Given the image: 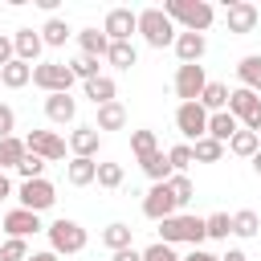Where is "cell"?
I'll list each match as a JSON object with an SVG mask.
<instances>
[{
    "mask_svg": "<svg viewBox=\"0 0 261 261\" xmlns=\"http://www.w3.org/2000/svg\"><path fill=\"white\" fill-rule=\"evenodd\" d=\"M106 61H110L114 69H130V65H139V49H135L130 41H114L110 53H106Z\"/></svg>",
    "mask_w": 261,
    "mask_h": 261,
    "instance_id": "1f68e13d",
    "label": "cell"
},
{
    "mask_svg": "<svg viewBox=\"0 0 261 261\" xmlns=\"http://www.w3.org/2000/svg\"><path fill=\"white\" fill-rule=\"evenodd\" d=\"M139 37H143L151 49H167V45H175L179 29H175V20H171L163 8H143V12H139Z\"/></svg>",
    "mask_w": 261,
    "mask_h": 261,
    "instance_id": "3957f363",
    "label": "cell"
},
{
    "mask_svg": "<svg viewBox=\"0 0 261 261\" xmlns=\"http://www.w3.org/2000/svg\"><path fill=\"white\" fill-rule=\"evenodd\" d=\"M12 130H16V110L0 102V139H12Z\"/></svg>",
    "mask_w": 261,
    "mask_h": 261,
    "instance_id": "ee69618b",
    "label": "cell"
},
{
    "mask_svg": "<svg viewBox=\"0 0 261 261\" xmlns=\"http://www.w3.org/2000/svg\"><path fill=\"white\" fill-rule=\"evenodd\" d=\"M45 232H49V249H53L57 257H69V253H82V249H86V228H82L77 220H69V216L45 224Z\"/></svg>",
    "mask_w": 261,
    "mask_h": 261,
    "instance_id": "277c9868",
    "label": "cell"
},
{
    "mask_svg": "<svg viewBox=\"0 0 261 261\" xmlns=\"http://www.w3.org/2000/svg\"><path fill=\"white\" fill-rule=\"evenodd\" d=\"M253 171H257V175H261V151H257V155H253Z\"/></svg>",
    "mask_w": 261,
    "mask_h": 261,
    "instance_id": "816d5d0a",
    "label": "cell"
},
{
    "mask_svg": "<svg viewBox=\"0 0 261 261\" xmlns=\"http://www.w3.org/2000/svg\"><path fill=\"white\" fill-rule=\"evenodd\" d=\"M204 224H208L212 241H228V232H232V216L228 212H212V216H204Z\"/></svg>",
    "mask_w": 261,
    "mask_h": 261,
    "instance_id": "f35d334b",
    "label": "cell"
},
{
    "mask_svg": "<svg viewBox=\"0 0 261 261\" xmlns=\"http://www.w3.org/2000/svg\"><path fill=\"white\" fill-rule=\"evenodd\" d=\"M45 167H49V163H45L41 155H33V151H29V155L16 163V175H20V179H45Z\"/></svg>",
    "mask_w": 261,
    "mask_h": 261,
    "instance_id": "8d00e7d4",
    "label": "cell"
},
{
    "mask_svg": "<svg viewBox=\"0 0 261 261\" xmlns=\"http://www.w3.org/2000/svg\"><path fill=\"white\" fill-rule=\"evenodd\" d=\"M24 147H29L33 155H41L45 163L65 159V139H61L57 130H29V135H24Z\"/></svg>",
    "mask_w": 261,
    "mask_h": 261,
    "instance_id": "30bf717a",
    "label": "cell"
},
{
    "mask_svg": "<svg viewBox=\"0 0 261 261\" xmlns=\"http://www.w3.org/2000/svg\"><path fill=\"white\" fill-rule=\"evenodd\" d=\"M192 151H196V163H216L220 155H224V143H216V139H200V143H192Z\"/></svg>",
    "mask_w": 261,
    "mask_h": 261,
    "instance_id": "d590c367",
    "label": "cell"
},
{
    "mask_svg": "<svg viewBox=\"0 0 261 261\" xmlns=\"http://www.w3.org/2000/svg\"><path fill=\"white\" fill-rule=\"evenodd\" d=\"M175 130L184 135V143H200L208 135V110L200 102H179L175 106Z\"/></svg>",
    "mask_w": 261,
    "mask_h": 261,
    "instance_id": "52a82bcc",
    "label": "cell"
},
{
    "mask_svg": "<svg viewBox=\"0 0 261 261\" xmlns=\"http://www.w3.org/2000/svg\"><path fill=\"white\" fill-rule=\"evenodd\" d=\"M130 151H135V159H139V163H143V159H151V155L159 151L155 130H130Z\"/></svg>",
    "mask_w": 261,
    "mask_h": 261,
    "instance_id": "836d02e7",
    "label": "cell"
},
{
    "mask_svg": "<svg viewBox=\"0 0 261 261\" xmlns=\"http://www.w3.org/2000/svg\"><path fill=\"white\" fill-rule=\"evenodd\" d=\"M114 94H118V86H114V77H106V73H102V77H94V82H86V98H90L94 106H106V102H118Z\"/></svg>",
    "mask_w": 261,
    "mask_h": 261,
    "instance_id": "484cf974",
    "label": "cell"
},
{
    "mask_svg": "<svg viewBox=\"0 0 261 261\" xmlns=\"http://www.w3.org/2000/svg\"><path fill=\"white\" fill-rule=\"evenodd\" d=\"M24 155H29L24 139H16V135H12V139H0V171H8V167L16 171V163H20Z\"/></svg>",
    "mask_w": 261,
    "mask_h": 261,
    "instance_id": "4dcf8cb0",
    "label": "cell"
},
{
    "mask_svg": "<svg viewBox=\"0 0 261 261\" xmlns=\"http://www.w3.org/2000/svg\"><path fill=\"white\" fill-rule=\"evenodd\" d=\"M4 232L8 237H20V241H29L33 232H45V224H41V212H29V208H12V212H4Z\"/></svg>",
    "mask_w": 261,
    "mask_h": 261,
    "instance_id": "5bb4252c",
    "label": "cell"
},
{
    "mask_svg": "<svg viewBox=\"0 0 261 261\" xmlns=\"http://www.w3.org/2000/svg\"><path fill=\"white\" fill-rule=\"evenodd\" d=\"M228 114H232L245 130L261 135V94H253V90H245V86L228 90Z\"/></svg>",
    "mask_w": 261,
    "mask_h": 261,
    "instance_id": "5b68a950",
    "label": "cell"
},
{
    "mask_svg": "<svg viewBox=\"0 0 261 261\" xmlns=\"http://www.w3.org/2000/svg\"><path fill=\"white\" fill-rule=\"evenodd\" d=\"M232 232H237L241 241H253V237L261 232V216H257L253 208H241V212H232Z\"/></svg>",
    "mask_w": 261,
    "mask_h": 261,
    "instance_id": "f546056e",
    "label": "cell"
},
{
    "mask_svg": "<svg viewBox=\"0 0 261 261\" xmlns=\"http://www.w3.org/2000/svg\"><path fill=\"white\" fill-rule=\"evenodd\" d=\"M73 82L77 77H73V69L65 61H37L33 65V86L45 90V94H69Z\"/></svg>",
    "mask_w": 261,
    "mask_h": 261,
    "instance_id": "8992f818",
    "label": "cell"
},
{
    "mask_svg": "<svg viewBox=\"0 0 261 261\" xmlns=\"http://www.w3.org/2000/svg\"><path fill=\"white\" fill-rule=\"evenodd\" d=\"M220 261H249V257H245V249H228Z\"/></svg>",
    "mask_w": 261,
    "mask_h": 261,
    "instance_id": "f907efd6",
    "label": "cell"
},
{
    "mask_svg": "<svg viewBox=\"0 0 261 261\" xmlns=\"http://www.w3.org/2000/svg\"><path fill=\"white\" fill-rule=\"evenodd\" d=\"M163 12H167L175 24H184V33H204V29L216 20V8H212L208 0H167Z\"/></svg>",
    "mask_w": 261,
    "mask_h": 261,
    "instance_id": "7a4b0ae2",
    "label": "cell"
},
{
    "mask_svg": "<svg viewBox=\"0 0 261 261\" xmlns=\"http://www.w3.org/2000/svg\"><path fill=\"white\" fill-rule=\"evenodd\" d=\"M241 130V122L228 114V110H216V114H208V139H216V143H224L228 147V139Z\"/></svg>",
    "mask_w": 261,
    "mask_h": 261,
    "instance_id": "ffe728a7",
    "label": "cell"
},
{
    "mask_svg": "<svg viewBox=\"0 0 261 261\" xmlns=\"http://www.w3.org/2000/svg\"><path fill=\"white\" fill-rule=\"evenodd\" d=\"M98 147H102V130H98V126H73V135H69V151H73L77 159H94Z\"/></svg>",
    "mask_w": 261,
    "mask_h": 261,
    "instance_id": "2e32d148",
    "label": "cell"
},
{
    "mask_svg": "<svg viewBox=\"0 0 261 261\" xmlns=\"http://www.w3.org/2000/svg\"><path fill=\"white\" fill-rule=\"evenodd\" d=\"M16 200H20V208H29V212H45V208L57 204V188H53L49 179H20Z\"/></svg>",
    "mask_w": 261,
    "mask_h": 261,
    "instance_id": "ba28073f",
    "label": "cell"
},
{
    "mask_svg": "<svg viewBox=\"0 0 261 261\" xmlns=\"http://www.w3.org/2000/svg\"><path fill=\"white\" fill-rule=\"evenodd\" d=\"M69 69H73V77H82V82L102 77V73H98V69H102V65H98V57H86V53H82V57H73V61H69Z\"/></svg>",
    "mask_w": 261,
    "mask_h": 261,
    "instance_id": "ab89813d",
    "label": "cell"
},
{
    "mask_svg": "<svg viewBox=\"0 0 261 261\" xmlns=\"http://www.w3.org/2000/svg\"><path fill=\"white\" fill-rule=\"evenodd\" d=\"M139 167L147 171V179H151V184H167V179L175 175V167H171V159H167V151H155V155H151V159H143Z\"/></svg>",
    "mask_w": 261,
    "mask_h": 261,
    "instance_id": "603a6c76",
    "label": "cell"
},
{
    "mask_svg": "<svg viewBox=\"0 0 261 261\" xmlns=\"http://www.w3.org/2000/svg\"><path fill=\"white\" fill-rule=\"evenodd\" d=\"M184 261H220V257H216V253H208V249H192Z\"/></svg>",
    "mask_w": 261,
    "mask_h": 261,
    "instance_id": "7dc6e473",
    "label": "cell"
},
{
    "mask_svg": "<svg viewBox=\"0 0 261 261\" xmlns=\"http://www.w3.org/2000/svg\"><path fill=\"white\" fill-rule=\"evenodd\" d=\"M175 57H179V65H200V57L208 53V41H204V33H184L179 29V37H175Z\"/></svg>",
    "mask_w": 261,
    "mask_h": 261,
    "instance_id": "9a60e30c",
    "label": "cell"
},
{
    "mask_svg": "<svg viewBox=\"0 0 261 261\" xmlns=\"http://www.w3.org/2000/svg\"><path fill=\"white\" fill-rule=\"evenodd\" d=\"M102 33L110 37V45H114V41H130V37L139 33V12H130V8H110L106 20H102Z\"/></svg>",
    "mask_w": 261,
    "mask_h": 261,
    "instance_id": "7c38bea8",
    "label": "cell"
},
{
    "mask_svg": "<svg viewBox=\"0 0 261 261\" xmlns=\"http://www.w3.org/2000/svg\"><path fill=\"white\" fill-rule=\"evenodd\" d=\"M167 159H171V167H175V171H184V175H188V167L196 163V151H192V143H175V147L167 151Z\"/></svg>",
    "mask_w": 261,
    "mask_h": 261,
    "instance_id": "60d3db41",
    "label": "cell"
},
{
    "mask_svg": "<svg viewBox=\"0 0 261 261\" xmlns=\"http://www.w3.org/2000/svg\"><path fill=\"white\" fill-rule=\"evenodd\" d=\"M228 151H232V155H241V159H253V155L261 151V135H253V130H245V126H241V130L228 139Z\"/></svg>",
    "mask_w": 261,
    "mask_h": 261,
    "instance_id": "f1b7e54d",
    "label": "cell"
},
{
    "mask_svg": "<svg viewBox=\"0 0 261 261\" xmlns=\"http://www.w3.org/2000/svg\"><path fill=\"white\" fill-rule=\"evenodd\" d=\"M65 179L73 184V188H86V184H98V159H69L65 163Z\"/></svg>",
    "mask_w": 261,
    "mask_h": 261,
    "instance_id": "d6986e66",
    "label": "cell"
},
{
    "mask_svg": "<svg viewBox=\"0 0 261 261\" xmlns=\"http://www.w3.org/2000/svg\"><path fill=\"white\" fill-rule=\"evenodd\" d=\"M0 261H29V241L8 237V241L0 245Z\"/></svg>",
    "mask_w": 261,
    "mask_h": 261,
    "instance_id": "b9f144b4",
    "label": "cell"
},
{
    "mask_svg": "<svg viewBox=\"0 0 261 261\" xmlns=\"http://www.w3.org/2000/svg\"><path fill=\"white\" fill-rule=\"evenodd\" d=\"M0 232H4V212H0Z\"/></svg>",
    "mask_w": 261,
    "mask_h": 261,
    "instance_id": "f5cc1de1",
    "label": "cell"
},
{
    "mask_svg": "<svg viewBox=\"0 0 261 261\" xmlns=\"http://www.w3.org/2000/svg\"><path fill=\"white\" fill-rule=\"evenodd\" d=\"M0 82H4L8 90H20V86H29V82H33V65L16 57V61H8V65L0 69Z\"/></svg>",
    "mask_w": 261,
    "mask_h": 261,
    "instance_id": "d4e9b609",
    "label": "cell"
},
{
    "mask_svg": "<svg viewBox=\"0 0 261 261\" xmlns=\"http://www.w3.org/2000/svg\"><path fill=\"white\" fill-rule=\"evenodd\" d=\"M110 261H143V253L130 245V249H122V253H110Z\"/></svg>",
    "mask_w": 261,
    "mask_h": 261,
    "instance_id": "bcb514c9",
    "label": "cell"
},
{
    "mask_svg": "<svg viewBox=\"0 0 261 261\" xmlns=\"http://www.w3.org/2000/svg\"><path fill=\"white\" fill-rule=\"evenodd\" d=\"M237 82H241L245 90L261 94V53H249V57L237 61Z\"/></svg>",
    "mask_w": 261,
    "mask_h": 261,
    "instance_id": "44dd1931",
    "label": "cell"
},
{
    "mask_svg": "<svg viewBox=\"0 0 261 261\" xmlns=\"http://www.w3.org/2000/svg\"><path fill=\"white\" fill-rule=\"evenodd\" d=\"M122 179H126V171H122V163H98V188H122Z\"/></svg>",
    "mask_w": 261,
    "mask_h": 261,
    "instance_id": "74e56055",
    "label": "cell"
},
{
    "mask_svg": "<svg viewBox=\"0 0 261 261\" xmlns=\"http://www.w3.org/2000/svg\"><path fill=\"white\" fill-rule=\"evenodd\" d=\"M98 130H122L126 126V106L122 102H106V106H98V122H94Z\"/></svg>",
    "mask_w": 261,
    "mask_h": 261,
    "instance_id": "4316f807",
    "label": "cell"
},
{
    "mask_svg": "<svg viewBox=\"0 0 261 261\" xmlns=\"http://www.w3.org/2000/svg\"><path fill=\"white\" fill-rule=\"evenodd\" d=\"M29 261H61L53 249H41V253H29Z\"/></svg>",
    "mask_w": 261,
    "mask_h": 261,
    "instance_id": "c3c4849f",
    "label": "cell"
},
{
    "mask_svg": "<svg viewBox=\"0 0 261 261\" xmlns=\"http://www.w3.org/2000/svg\"><path fill=\"white\" fill-rule=\"evenodd\" d=\"M8 196H12V179L0 171V200H8Z\"/></svg>",
    "mask_w": 261,
    "mask_h": 261,
    "instance_id": "681fc988",
    "label": "cell"
},
{
    "mask_svg": "<svg viewBox=\"0 0 261 261\" xmlns=\"http://www.w3.org/2000/svg\"><path fill=\"white\" fill-rule=\"evenodd\" d=\"M143 261H184L171 245H163V241H155V245H147L143 249Z\"/></svg>",
    "mask_w": 261,
    "mask_h": 261,
    "instance_id": "7bdbcfd3",
    "label": "cell"
},
{
    "mask_svg": "<svg viewBox=\"0 0 261 261\" xmlns=\"http://www.w3.org/2000/svg\"><path fill=\"white\" fill-rule=\"evenodd\" d=\"M8 61H16V45H12V37L0 33V69H4Z\"/></svg>",
    "mask_w": 261,
    "mask_h": 261,
    "instance_id": "f6af8a7d",
    "label": "cell"
},
{
    "mask_svg": "<svg viewBox=\"0 0 261 261\" xmlns=\"http://www.w3.org/2000/svg\"><path fill=\"white\" fill-rule=\"evenodd\" d=\"M257 20H261L257 4H249V0H232V4H224V24H228V33L245 37V33L257 29Z\"/></svg>",
    "mask_w": 261,
    "mask_h": 261,
    "instance_id": "8fae6325",
    "label": "cell"
},
{
    "mask_svg": "<svg viewBox=\"0 0 261 261\" xmlns=\"http://www.w3.org/2000/svg\"><path fill=\"white\" fill-rule=\"evenodd\" d=\"M12 45H16V57L29 61V65H37V57H41V49H45L41 29H16V33H12Z\"/></svg>",
    "mask_w": 261,
    "mask_h": 261,
    "instance_id": "e0dca14e",
    "label": "cell"
},
{
    "mask_svg": "<svg viewBox=\"0 0 261 261\" xmlns=\"http://www.w3.org/2000/svg\"><path fill=\"white\" fill-rule=\"evenodd\" d=\"M167 188H171V196H175V208H188L192 196H196V188H192V179H188L184 171H175V175L167 179Z\"/></svg>",
    "mask_w": 261,
    "mask_h": 261,
    "instance_id": "e575fe53",
    "label": "cell"
},
{
    "mask_svg": "<svg viewBox=\"0 0 261 261\" xmlns=\"http://www.w3.org/2000/svg\"><path fill=\"white\" fill-rule=\"evenodd\" d=\"M41 41H45L49 49H61V45L69 41V24H65L61 16H49V20H45V29H41Z\"/></svg>",
    "mask_w": 261,
    "mask_h": 261,
    "instance_id": "d6a6232c",
    "label": "cell"
},
{
    "mask_svg": "<svg viewBox=\"0 0 261 261\" xmlns=\"http://www.w3.org/2000/svg\"><path fill=\"white\" fill-rule=\"evenodd\" d=\"M77 49H82L86 57H106V53H110V37H106L102 29H82V33H77Z\"/></svg>",
    "mask_w": 261,
    "mask_h": 261,
    "instance_id": "7402d4cb",
    "label": "cell"
},
{
    "mask_svg": "<svg viewBox=\"0 0 261 261\" xmlns=\"http://www.w3.org/2000/svg\"><path fill=\"white\" fill-rule=\"evenodd\" d=\"M179 208H175V196H171V188L167 184H151L147 188V196H143V216L147 220H155V224H163L167 216H175Z\"/></svg>",
    "mask_w": 261,
    "mask_h": 261,
    "instance_id": "9c48e42d",
    "label": "cell"
},
{
    "mask_svg": "<svg viewBox=\"0 0 261 261\" xmlns=\"http://www.w3.org/2000/svg\"><path fill=\"white\" fill-rule=\"evenodd\" d=\"M130 237H135V228H130V224H122V220H114V224H106V228H102V245H106L110 253L130 249Z\"/></svg>",
    "mask_w": 261,
    "mask_h": 261,
    "instance_id": "cb8c5ba5",
    "label": "cell"
},
{
    "mask_svg": "<svg viewBox=\"0 0 261 261\" xmlns=\"http://www.w3.org/2000/svg\"><path fill=\"white\" fill-rule=\"evenodd\" d=\"M159 241L163 245H192V249H200L208 241V224L200 216H192V212H175V216H167L159 224Z\"/></svg>",
    "mask_w": 261,
    "mask_h": 261,
    "instance_id": "6da1fadb",
    "label": "cell"
},
{
    "mask_svg": "<svg viewBox=\"0 0 261 261\" xmlns=\"http://www.w3.org/2000/svg\"><path fill=\"white\" fill-rule=\"evenodd\" d=\"M45 118L57 122V126H65V122L77 118V102L69 94H45Z\"/></svg>",
    "mask_w": 261,
    "mask_h": 261,
    "instance_id": "ac0fdd59",
    "label": "cell"
},
{
    "mask_svg": "<svg viewBox=\"0 0 261 261\" xmlns=\"http://www.w3.org/2000/svg\"><path fill=\"white\" fill-rule=\"evenodd\" d=\"M200 106H204L208 114L228 110V86H224V82H208V86H204V94H200Z\"/></svg>",
    "mask_w": 261,
    "mask_h": 261,
    "instance_id": "83f0119b",
    "label": "cell"
},
{
    "mask_svg": "<svg viewBox=\"0 0 261 261\" xmlns=\"http://www.w3.org/2000/svg\"><path fill=\"white\" fill-rule=\"evenodd\" d=\"M204 86H208L204 65H179V69H175V98H184V102H200Z\"/></svg>",
    "mask_w": 261,
    "mask_h": 261,
    "instance_id": "4fadbf2b",
    "label": "cell"
}]
</instances>
